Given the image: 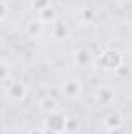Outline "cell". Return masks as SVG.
<instances>
[{"label": "cell", "instance_id": "6da1fadb", "mask_svg": "<svg viewBox=\"0 0 132 134\" xmlns=\"http://www.w3.org/2000/svg\"><path fill=\"white\" fill-rule=\"evenodd\" d=\"M123 63H124V59H123L121 52L117 50V48H112V47L106 48L98 56V64L103 69H107V70H113L115 72Z\"/></svg>", "mask_w": 132, "mask_h": 134}, {"label": "cell", "instance_id": "7a4b0ae2", "mask_svg": "<svg viewBox=\"0 0 132 134\" xmlns=\"http://www.w3.org/2000/svg\"><path fill=\"white\" fill-rule=\"evenodd\" d=\"M67 123H68V117L62 112H51L48 114V117L44 122V130L51 131L55 134H62L64 131H67Z\"/></svg>", "mask_w": 132, "mask_h": 134}, {"label": "cell", "instance_id": "3957f363", "mask_svg": "<svg viewBox=\"0 0 132 134\" xmlns=\"http://www.w3.org/2000/svg\"><path fill=\"white\" fill-rule=\"evenodd\" d=\"M6 94H8V97H9L11 100L22 101V100L27 98L28 89H27L25 83H22V81H16V80H14L11 84L6 86Z\"/></svg>", "mask_w": 132, "mask_h": 134}, {"label": "cell", "instance_id": "277c9868", "mask_svg": "<svg viewBox=\"0 0 132 134\" xmlns=\"http://www.w3.org/2000/svg\"><path fill=\"white\" fill-rule=\"evenodd\" d=\"M82 91V86H81V81L78 78H67L65 81L61 84V92L65 95L67 98H75L81 94Z\"/></svg>", "mask_w": 132, "mask_h": 134}, {"label": "cell", "instance_id": "5b68a950", "mask_svg": "<svg viewBox=\"0 0 132 134\" xmlns=\"http://www.w3.org/2000/svg\"><path fill=\"white\" fill-rule=\"evenodd\" d=\"M73 61H75V64L78 67L86 69V67H89L93 63V55H92V52L89 48H84L82 47V48H78L73 53Z\"/></svg>", "mask_w": 132, "mask_h": 134}, {"label": "cell", "instance_id": "8992f818", "mask_svg": "<svg viewBox=\"0 0 132 134\" xmlns=\"http://www.w3.org/2000/svg\"><path fill=\"white\" fill-rule=\"evenodd\" d=\"M115 97V89L112 86H99L97 89V101L103 106H107L113 101Z\"/></svg>", "mask_w": 132, "mask_h": 134}, {"label": "cell", "instance_id": "52a82bcc", "mask_svg": "<svg viewBox=\"0 0 132 134\" xmlns=\"http://www.w3.org/2000/svg\"><path fill=\"white\" fill-rule=\"evenodd\" d=\"M25 31H27V34H28L30 37H33V39L40 37V34L44 33V22H42L39 17H37V19H33V20H30V22L27 24Z\"/></svg>", "mask_w": 132, "mask_h": 134}, {"label": "cell", "instance_id": "ba28073f", "mask_svg": "<svg viewBox=\"0 0 132 134\" xmlns=\"http://www.w3.org/2000/svg\"><path fill=\"white\" fill-rule=\"evenodd\" d=\"M123 115L120 112H110L109 115H106L104 119V126L110 131V130H117V128H123Z\"/></svg>", "mask_w": 132, "mask_h": 134}, {"label": "cell", "instance_id": "9c48e42d", "mask_svg": "<svg viewBox=\"0 0 132 134\" xmlns=\"http://www.w3.org/2000/svg\"><path fill=\"white\" fill-rule=\"evenodd\" d=\"M51 34H53V39H56V41H65L70 36V28L65 22H56Z\"/></svg>", "mask_w": 132, "mask_h": 134}, {"label": "cell", "instance_id": "30bf717a", "mask_svg": "<svg viewBox=\"0 0 132 134\" xmlns=\"http://www.w3.org/2000/svg\"><path fill=\"white\" fill-rule=\"evenodd\" d=\"M39 106H40V109L42 111H45L47 114H51V112H58L59 111V106H58V101L56 98H53V97H44L42 100L39 101Z\"/></svg>", "mask_w": 132, "mask_h": 134}, {"label": "cell", "instance_id": "8fae6325", "mask_svg": "<svg viewBox=\"0 0 132 134\" xmlns=\"http://www.w3.org/2000/svg\"><path fill=\"white\" fill-rule=\"evenodd\" d=\"M56 17H58V11H56V8H55L53 5L39 13V19H40L44 24H51V22L56 20Z\"/></svg>", "mask_w": 132, "mask_h": 134}, {"label": "cell", "instance_id": "7c38bea8", "mask_svg": "<svg viewBox=\"0 0 132 134\" xmlns=\"http://www.w3.org/2000/svg\"><path fill=\"white\" fill-rule=\"evenodd\" d=\"M2 83H3V86L6 87L8 86V83L11 84L14 80H13V69L8 66L6 63H2Z\"/></svg>", "mask_w": 132, "mask_h": 134}, {"label": "cell", "instance_id": "4fadbf2b", "mask_svg": "<svg viewBox=\"0 0 132 134\" xmlns=\"http://www.w3.org/2000/svg\"><path fill=\"white\" fill-rule=\"evenodd\" d=\"M31 6H33L34 11L40 13V11L47 9L48 6H51V0H33L31 2Z\"/></svg>", "mask_w": 132, "mask_h": 134}, {"label": "cell", "instance_id": "5bb4252c", "mask_svg": "<svg viewBox=\"0 0 132 134\" xmlns=\"http://www.w3.org/2000/svg\"><path fill=\"white\" fill-rule=\"evenodd\" d=\"M81 17H82L84 22H92L95 19V9L92 6H86L82 9V13H81Z\"/></svg>", "mask_w": 132, "mask_h": 134}, {"label": "cell", "instance_id": "9a60e30c", "mask_svg": "<svg viewBox=\"0 0 132 134\" xmlns=\"http://www.w3.org/2000/svg\"><path fill=\"white\" fill-rule=\"evenodd\" d=\"M115 73H117L118 76H129L132 73V67L129 66V64H126V63H123L121 66L115 70Z\"/></svg>", "mask_w": 132, "mask_h": 134}, {"label": "cell", "instance_id": "2e32d148", "mask_svg": "<svg viewBox=\"0 0 132 134\" xmlns=\"http://www.w3.org/2000/svg\"><path fill=\"white\" fill-rule=\"evenodd\" d=\"M78 128H79V120H78V119H71V117H68L67 131H76Z\"/></svg>", "mask_w": 132, "mask_h": 134}, {"label": "cell", "instance_id": "e0dca14e", "mask_svg": "<svg viewBox=\"0 0 132 134\" xmlns=\"http://www.w3.org/2000/svg\"><path fill=\"white\" fill-rule=\"evenodd\" d=\"M6 16H8V3L6 2H2V16H0V19L5 20Z\"/></svg>", "mask_w": 132, "mask_h": 134}, {"label": "cell", "instance_id": "ac0fdd59", "mask_svg": "<svg viewBox=\"0 0 132 134\" xmlns=\"http://www.w3.org/2000/svg\"><path fill=\"white\" fill-rule=\"evenodd\" d=\"M109 134H126L124 128H117V130H110Z\"/></svg>", "mask_w": 132, "mask_h": 134}, {"label": "cell", "instance_id": "d6986e66", "mask_svg": "<svg viewBox=\"0 0 132 134\" xmlns=\"http://www.w3.org/2000/svg\"><path fill=\"white\" fill-rule=\"evenodd\" d=\"M27 134H47V133H45V130H36L34 128V130H30Z\"/></svg>", "mask_w": 132, "mask_h": 134}, {"label": "cell", "instance_id": "ffe728a7", "mask_svg": "<svg viewBox=\"0 0 132 134\" xmlns=\"http://www.w3.org/2000/svg\"><path fill=\"white\" fill-rule=\"evenodd\" d=\"M118 2H126V0H118Z\"/></svg>", "mask_w": 132, "mask_h": 134}]
</instances>
